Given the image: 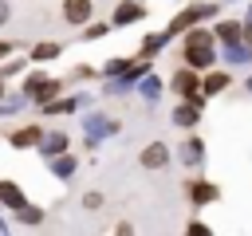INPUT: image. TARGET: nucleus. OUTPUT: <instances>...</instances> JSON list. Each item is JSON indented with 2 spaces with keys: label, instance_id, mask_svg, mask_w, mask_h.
Instances as JSON below:
<instances>
[{
  "label": "nucleus",
  "instance_id": "f257e3e1",
  "mask_svg": "<svg viewBox=\"0 0 252 236\" xmlns=\"http://www.w3.org/2000/svg\"><path fill=\"white\" fill-rule=\"evenodd\" d=\"M213 43H217V31H205V28H189L185 31V47H181V55H185V63L189 67H213V59H217V51H213Z\"/></svg>",
  "mask_w": 252,
  "mask_h": 236
},
{
  "label": "nucleus",
  "instance_id": "f03ea898",
  "mask_svg": "<svg viewBox=\"0 0 252 236\" xmlns=\"http://www.w3.org/2000/svg\"><path fill=\"white\" fill-rule=\"evenodd\" d=\"M59 90H63L59 79H47V75H28V79H24V94H28L32 102H51Z\"/></svg>",
  "mask_w": 252,
  "mask_h": 236
},
{
  "label": "nucleus",
  "instance_id": "7ed1b4c3",
  "mask_svg": "<svg viewBox=\"0 0 252 236\" xmlns=\"http://www.w3.org/2000/svg\"><path fill=\"white\" fill-rule=\"evenodd\" d=\"M213 12H217V4H193V8H185L181 16H173V20H169L165 35H181V31H189V28H193V20H205V16H213Z\"/></svg>",
  "mask_w": 252,
  "mask_h": 236
},
{
  "label": "nucleus",
  "instance_id": "20e7f679",
  "mask_svg": "<svg viewBox=\"0 0 252 236\" xmlns=\"http://www.w3.org/2000/svg\"><path fill=\"white\" fill-rule=\"evenodd\" d=\"M173 90H177L181 98H197V94H201L197 67H185V71H177V75H173Z\"/></svg>",
  "mask_w": 252,
  "mask_h": 236
},
{
  "label": "nucleus",
  "instance_id": "39448f33",
  "mask_svg": "<svg viewBox=\"0 0 252 236\" xmlns=\"http://www.w3.org/2000/svg\"><path fill=\"white\" fill-rule=\"evenodd\" d=\"M118 130V122H110V118H102V114H91L87 118V146L94 149V142L102 138V134H114Z\"/></svg>",
  "mask_w": 252,
  "mask_h": 236
},
{
  "label": "nucleus",
  "instance_id": "423d86ee",
  "mask_svg": "<svg viewBox=\"0 0 252 236\" xmlns=\"http://www.w3.org/2000/svg\"><path fill=\"white\" fill-rule=\"evenodd\" d=\"M8 142H12L16 149H32V146H39V142H43V130H39V126H20V130H12V134H8Z\"/></svg>",
  "mask_w": 252,
  "mask_h": 236
},
{
  "label": "nucleus",
  "instance_id": "0eeeda50",
  "mask_svg": "<svg viewBox=\"0 0 252 236\" xmlns=\"http://www.w3.org/2000/svg\"><path fill=\"white\" fill-rule=\"evenodd\" d=\"M165 161H169V146L165 142H150L142 149V169H161Z\"/></svg>",
  "mask_w": 252,
  "mask_h": 236
},
{
  "label": "nucleus",
  "instance_id": "6e6552de",
  "mask_svg": "<svg viewBox=\"0 0 252 236\" xmlns=\"http://www.w3.org/2000/svg\"><path fill=\"white\" fill-rule=\"evenodd\" d=\"M91 12H94L91 0H63V20H67V24H87Z\"/></svg>",
  "mask_w": 252,
  "mask_h": 236
},
{
  "label": "nucleus",
  "instance_id": "1a4fd4ad",
  "mask_svg": "<svg viewBox=\"0 0 252 236\" xmlns=\"http://www.w3.org/2000/svg\"><path fill=\"white\" fill-rule=\"evenodd\" d=\"M0 205L16 212V208H24V205H28V197H24V189H20L16 181H0Z\"/></svg>",
  "mask_w": 252,
  "mask_h": 236
},
{
  "label": "nucleus",
  "instance_id": "9d476101",
  "mask_svg": "<svg viewBox=\"0 0 252 236\" xmlns=\"http://www.w3.org/2000/svg\"><path fill=\"white\" fill-rule=\"evenodd\" d=\"M217 39L228 43V47H232V43H244V24H236V20H220V24H217Z\"/></svg>",
  "mask_w": 252,
  "mask_h": 236
},
{
  "label": "nucleus",
  "instance_id": "9b49d317",
  "mask_svg": "<svg viewBox=\"0 0 252 236\" xmlns=\"http://www.w3.org/2000/svg\"><path fill=\"white\" fill-rule=\"evenodd\" d=\"M197 118H201V102H193V98H185V102L173 110V122H177V126H185V130H189V126H197Z\"/></svg>",
  "mask_w": 252,
  "mask_h": 236
},
{
  "label": "nucleus",
  "instance_id": "f8f14e48",
  "mask_svg": "<svg viewBox=\"0 0 252 236\" xmlns=\"http://www.w3.org/2000/svg\"><path fill=\"white\" fill-rule=\"evenodd\" d=\"M67 146H71V142H67V134H63V130H51V134H43V142H39V149H43L47 157H55V153H67Z\"/></svg>",
  "mask_w": 252,
  "mask_h": 236
},
{
  "label": "nucleus",
  "instance_id": "ddd939ff",
  "mask_svg": "<svg viewBox=\"0 0 252 236\" xmlns=\"http://www.w3.org/2000/svg\"><path fill=\"white\" fill-rule=\"evenodd\" d=\"M142 16H146V8H142V4H122V8L114 12V20H110V24H114V28H126V24L142 20Z\"/></svg>",
  "mask_w": 252,
  "mask_h": 236
},
{
  "label": "nucleus",
  "instance_id": "4468645a",
  "mask_svg": "<svg viewBox=\"0 0 252 236\" xmlns=\"http://www.w3.org/2000/svg\"><path fill=\"white\" fill-rule=\"evenodd\" d=\"M224 87H228V75H224V71H209V75L201 79V90H205V94H220Z\"/></svg>",
  "mask_w": 252,
  "mask_h": 236
},
{
  "label": "nucleus",
  "instance_id": "2eb2a0df",
  "mask_svg": "<svg viewBox=\"0 0 252 236\" xmlns=\"http://www.w3.org/2000/svg\"><path fill=\"white\" fill-rule=\"evenodd\" d=\"M201 157H205V142H201V138H189V142L181 146V161H185V165H197Z\"/></svg>",
  "mask_w": 252,
  "mask_h": 236
},
{
  "label": "nucleus",
  "instance_id": "dca6fc26",
  "mask_svg": "<svg viewBox=\"0 0 252 236\" xmlns=\"http://www.w3.org/2000/svg\"><path fill=\"white\" fill-rule=\"evenodd\" d=\"M189 197H193V205L217 201V185H209V181H193V185H189Z\"/></svg>",
  "mask_w": 252,
  "mask_h": 236
},
{
  "label": "nucleus",
  "instance_id": "f3484780",
  "mask_svg": "<svg viewBox=\"0 0 252 236\" xmlns=\"http://www.w3.org/2000/svg\"><path fill=\"white\" fill-rule=\"evenodd\" d=\"M51 173H55V177H71V173H75V157H71V153H55V157H51Z\"/></svg>",
  "mask_w": 252,
  "mask_h": 236
},
{
  "label": "nucleus",
  "instance_id": "a211bd4d",
  "mask_svg": "<svg viewBox=\"0 0 252 236\" xmlns=\"http://www.w3.org/2000/svg\"><path fill=\"white\" fill-rule=\"evenodd\" d=\"M16 220L35 228V224H43V208H39V205H24V208H16Z\"/></svg>",
  "mask_w": 252,
  "mask_h": 236
},
{
  "label": "nucleus",
  "instance_id": "6ab92c4d",
  "mask_svg": "<svg viewBox=\"0 0 252 236\" xmlns=\"http://www.w3.org/2000/svg\"><path fill=\"white\" fill-rule=\"evenodd\" d=\"M55 55H63L59 43H35V47H32V59H35V63H47V59H55Z\"/></svg>",
  "mask_w": 252,
  "mask_h": 236
},
{
  "label": "nucleus",
  "instance_id": "aec40b11",
  "mask_svg": "<svg viewBox=\"0 0 252 236\" xmlns=\"http://www.w3.org/2000/svg\"><path fill=\"white\" fill-rule=\"evenodd\" d=\"M79 102H83V98H59V102L51 98V102H43V110H47V114H71Z\"/></svg>",
  "mask_w": 252,
  "mask_h": 236
},
{
  "label": "nucleus",
  "instance_id": "412c9836",
  "mask_svg": "<svg viewBox=\"0 0 252 236\" xmlns=\"http://www.w3.org/2000/svg\"><path fill=\"white\" fill-rule=\"evenodd\" d=\"M165 39H169L165 31H161V35H146V43H142V55H154V51H158V47H161Z\"/></svg>",
  "mask_w": 252,
  "mask_h": 236
},
{
  "label": "nucleus",
  "instance_id": "4be33fe9",
  "mask_svg": "<svg viewBox=\"0 0 252 236\" xmlns=\"http://www.w3.org/2000/svg\"><path fill=\"white\" fill-rule=\"evenodd\" d=\"M142 94H146V98H158V94H161V83H158V79H146V83H142Z\"/></svg>",
  "mask_w": 252,
  "mask_h": 236
},
{
  "label": "nucleus",
  "instance_id": "5701e85b",
  "mask_svg": "<svg viewBox=\"0 0 252 236\" xmlns=\"http://www.w3.org/2000/svg\"><path fill=\"white\" fill-rule=\"evenodd\" d=\"M20 71H24V59H12V63H4L0 79H8V75H20Z\"/></svg>",
  "mask_w": 252,
  "mask_h": 236
},
{
  "label": "nucleus",
  "instance_id": "b1692460",
  "mask_svg": "<svg viewBox=\"0 0 252 236\" xmlns=\"http://www.w3.org/2000/svg\"><path fill=\"white\" fill-rule=\"evenodd\" d=\"M83 35H87V39H98V35H106V24H91Z\"/></svg>",
  "mask_w": 252,
  "mask_h": 236
},
{
  "label": "nucleus",
  "instance_id": "393cba45",
  "mask_svg": "<svg viewBox=\"0 0 252 236\" xmlns=\"http://www.w3.org/2000/svg\"><path fill=\"white\" fill-rule=\"evenodd\" d=\"M83 205H87V208H98V205H102V197H98V193H87V197H83Z\"/></svg>",
  "mask_w": 252,
  "mask_h": 236
},
{
  "label": "nucleus",
  "instance_id": "a878e982",
  "mask_svg": "<svg viewBox=\"0 0 252 236\" xmlns=\"http://www.w3.org/2000/svg\"><path fill=\"white\" fill-rule=\"evenodd\" d=\"M189 232H193V236H209V224H201V220H193V224H189Z\"/></svg>",
  "mask_w": 252,
  "mask_h": 236
},
{
  "label": "nucleus",
  "instance_id": "bb28decb",
  "mask_svg": "<svg viewBox=\"0 0 252 236\" xmlns=\"http://www.w3.org/2000/svg\"><path fill=\"white\" fill-rule=\"evenodd\" d=\"M8 16H12V8H8V0H0V24H8Z\"/></svg>",
  "mask_w": 252,
  "mask_h": 236
},
{
  "label": "nucleus",
  "instance_id": "cd10ccee",
  "mask_svg": "<svg viewBox=\"0 0 252 236\" xmlns=\"http://www.w3.org/2000/svg\"><path fill=\"white\" fill-rule=\"evenodd\" d=\"M244 43H248V47H252V20H248V24H244Z\"/></svg>",
  "mask_w": 252,
  "mask_h": 236
},
{
  "label": "nucleus",
  "instance_id": "c85d7f7f",
  "mask_svg": "<svg viewBox=\"0 0 252 236\" xmlns=\"http://www.w3.org/2000/svg\"><path fill=\"white\" fill-rule=\"evenodd\" d=\"M8 51H12V43H0V59H4V55H8Z\"/></svg>",
  "mask_w": 252,
  "mask_h": 236
},
{
  "label": "nucleus",
  "instance_id": "c756f323",
  "mask_svg": "<svg viewBox=\"0 0 252 236\" xmlns=\"http://www.w3.org/2000/svg\"><path fill=\"white\" fill-rule=\"evenodd\" d=\"M244 87H248V90H252V79H248V83H244Z\"/></svg>",
  "mask_w": 252,
  "mask_h": 236
},
{
  "label": "nucleus",
  "instance_id": "7c9ffc66",
  "mask_svg": "<svg viewBox=\"0 0 252 236\" xmlns=\"http://www.w3.org/2000/svg\"><path fill=\"white\" fill-rule=\"evenodd\" d=\"M0 98H4V83H0Z\"/></svg>",
  "mask_w": 252,
  "mask_h": 236
}]
</instances>
